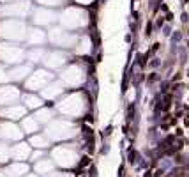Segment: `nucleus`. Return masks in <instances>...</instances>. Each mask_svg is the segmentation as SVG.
<instances>
[{
    "label": "nucleus",
    "mask_w": 189,
    "mask_h": 177,
    "mask_svg": "<svg viewBox=\"0 0 189 177\" xmlns=\"http://www.w3.org/2000/svg\"><path fill=\"white\" fill-rule=\"evenodd\" d=\"M87 97L83 92H71L64 94L62 97L57 99L55 103V110L60 115L67 117V119H74V117H81L87 110Z\"/></svg>",
    "instance_id": "1"
},
{
    "label": "nucleus",
    "mask_w": 189,
    "mask_h": 177,
    "mask_svg": "<svg viewBox=\"0 0 189 177\" xmlns=\"http://www.w3.org/2000/svg\"><path fill=\"white\" fill-rule=\"evenodd\" d=\"M76 135V126L67 119H53L46 124V136L51 140H65Z\"/></svg>",
    "instance_id": "2"
},
{
    "label": "nucleus",
    "mask_w": 189,
    "mask_h": 177,
    "mask_svg": "<svg viewBox=\"0 0 189 177\" xmlns=\"http://www.w3.org/2000/svg\"><path fill=\"white\" fill-rule=\"evenodd\" d=\"M53 80H55V74L50 69H35L25 80V89H27V92H41Z\"/></svg>",
    "instance_id": "3"
},
{
    "label": "nucleus",
    "mask_w": 189,
    "mask_h": 177,
    "mask_svg": "<svg viewBox=\"0 0 189 177\" xmlns=\"http://www.w3.org/2000/svg\"><path fill=\"white\" fill-rule=\"evenodd\" d=\"M58 76H60L58 80H60L65 87H71V89L81 87V85L85 83V80H87L85 69L80 66V64H71V66H67Z\"/></svg>",
    "instance_id": "4"
},
{
    "label": "nucleus",
    "mask_w": 189,
    "mask_h": 177,
    "mask_svg": "<svg viewBox=\"0 0 189 177\" xmlns=\"http://www.w3.org/2000/svg\"><path fill=\"white\" fill-rule=\"evenodd\" d=\"M51 156L62 167H73L74 163H76V152H74L73 147H69V145H60V147H57V149H53Z\"/></svg>",
    "instance_id": "5"
},
{
    "label": "nucleus",
    "mask_w": 189,
    "mask_h": 177,
    "mask_svg": "<svg viewBox=\"0 0 189 177\" xmlns=\"http://www.w3.org/2000/svg\"><path fill=\"white\" fill-rule=\"evenodd\" d=\"M21 99V90L14 85H0V106H9Z\"/></svg>",
    "instance_id": "6"
},
{
    "label": "nucleus",
    "mask_w": 189,
    "mask_h": 177,
    "mask_svg": "<svg viewBox=\"0 0 189 177\" xmlns=\"http://www.w3.org/2000/svg\"><path fill=\"white\" fill-rule=\"evenodd\" d=\"M64 92H65V85L60 80H53L41 90V97L44 101H57L64 96Z\"/></svg>",
    "instance_id": "7"
},
{
    "label": "nucleus",
    "mask_w": 189,
    "mask_h": 177,
    "mask_svg": "<svg viewBox=\"0 0 189 177\" xmlns=\"http://www.w3.org/2000/svg\"><path fill=\"white\" fill-rule=\"evenodd\" d=\"M25 115H27V108L20 103L4 106V108L0 110V117L5 119V121H21Z\"/></svg>",
    "instance_id": "8"
},
{
    "label": "nucleus",
    "mask_w": 189,
    "mask_h": 177,
    "mask_svg": "<svg viewBox=\"0 0 189 177\" xmlns=\"http://www.w3.org/2000/svg\"><path fill=\"white\" fill-rule=\"evenodd\" d=\"M23 136V131H21L20 126H16L14 122H2L0 124V140H20Z\"/></svg>",
    "instance_id": "9"
},
{
    "label": "nucleus",
    "mask_w": 189,
    "mask_h": 177,
    "mask_svg": "<svg viewBox=\"0 0 189 177\" xmlns=\"http://www.w3.org/2000/svg\"><path fill=\"white\" fill-rule=\"evenodd\" d=\"M42 62L46 66V69H60L62 66L67 64V55H64L60 52H51L48 55H44Z\"/></svg>",
    "instance_id": "10"
},
{
    "label": "nucleus",
    "mask_w": 189,
    "mask_h": 177,
    "mask_svg": "<svg viewBox=\"0 0 189 177\" xmlns=\"http://www.w3.org/2000/svg\"><path fill=\"white\" fill-rule=\"evenodd\" d=\"M30 73H32L30 64H20V66H14V67H11L7 71L11 82H25Z\"/></svg>",
    "instance_id": "11"
},
{
    "label": "nucleus",
    "mask_w": 189,
    "mask_h": 177,
    "mask_svg": "<svg viewBox=\"0 0 189 177\" xmlns=\"http://www.w3.org/2000/svg\"><path fill=\"white\" fill-rule=\"evenodd\" d=\"M21 101H23V106H25L27 110H39L41 106H44V99L35 92L21 94Z\"/></svg>",
    "instance_id": "12"
},
{
    "label": "nucleus",
    "mask_w": 189,
    "mask_h": 177,
    "mask_svg": "<svg viewBox=\"0 0 189 177\" xmlns=\"http://www.w3.org/2000/svg\"><path fill=\"white\" fill-rule=\"evenodd\" d=\"M30 154H32L30 144H25V142H18L16 145L11 149V158H12V159H18V161H25V159H28Z\"/></svg>",
    "instance_id": "13"
},
{
    "label": "nucleus",
    "mask_w": 189,
    "mask_h": 177,
    "mask_svg": "<svg viewBox=\"0 0 189 177\" xmlns=\"http://www.w3.org/2000/svg\"><path fill=\"white\" fill-rule=\"evenodd\" d=\"M4 174L7 177H25L28 174V165L25 161H16V163H11L9 167L4 170Z\"/></svg>",
    "instance_id": "14"
},
{
    "label": "nucleus",
    "mask_w": 189,
    "mask_h": 177,
    "mask_svg": "<svg viewBox=\"0 0 189 177\" xmlns=\"http://www.w3.org/2000/svg\"><path fill=\"white\" fill-rule=\"evenodd\" d=\"M39 128H41V124L37 122V119H35L34 115H30V117L25 115V117L21 119V131L27 133V135H34V133H37Z\"/></svg>",
    "instance_id": "15"
},
{
    "label": "nucleus",
    "mask_w": 189,
    "mask_h": 177,
    "mask_svg": "<svg viewBox=\"0 0 189 177\" xmlns=\"http://www.w3.org/2000/svg\"><path fill=\"white\" fill-rule=\"evenodd\" d=\"M53 115H55V108H48V106H41L39 110H35L34 117L37 119L39 124H48L50 121H53Z\"/></svg>",
    "instance_id": "16"
},
{
    "label": "nucleus",
    "mask_w": 189,
    "mask_h": 177,
    "mask_svg": "<svg viewBox=\"0 0 189 177\" xmlns=\"http://www.w3.org/2000/svg\"><path fill=\"white\" fill-rule=\"evenodd\" d=\"M30 145L35 149H44L50 145V138L41 133H34V135H30Z\"/></svg>",
    "instance_id": "17"
},
{
    "label": "nucleus",
    "mask_w": 189,
    "mask_h": 177,
    "mask_svg": "<svg viewBox=\"0 0 189 177\" xmlns=\"http://www.w3.org/2000/svg\"><path fill=\"white\" fill-rule=\"evenodd\" d=\"M34 168H35L37 174H42V175L44 174H50L53 170V161H50V159H37Z\"/></svg>",
    "instance_id": "18"
},
{
    "label": "nucleus",
    "mask_w": 189,
    "mask_h": 177,
    "mask_svg": "<svg viewBox=\"0 0 189 177\" xmlns=\"http://www.w3.org/2000/svg\"><path fill=\"white\" fill-rule=\"evenodd\" d=\"M9 158H11V147L4 140H0V163L9 161Z\"/></svg>",
    "instance_id": "19"
},
{
    "label": "nucleus",
    "mask_w": 189,
    "mask_h": 177,
    "mask_svg": "<svg viewBox=\"0 0 189 177\" xmlns=\"http://www.w3.org/2000/svg\"><path fill=\"white\" fill-rule=\"evenodd\" d=\"M42 59H44V52L42 50H32V52H28V60L30 62H41Z\"/></svg>",
    "instance_id": "20"
},
{
    "label": "nucleus",
    "mask_w": 189,
    "mask_h": 177,
    "mask_svg": "<svg viewBox=\"0 0 189 177\" xmlns=\"http://www.w3.org/2000/svg\"><path fill=\"white\" fill-rule=\"evenodd\" d=\"M7 80H9V74H7V71L0 69V83H5Z\"/></svg>",
    "instance_id": "21"
},
{
    "label": "nucleus",
    "mask_w": 189,
    "mask_h": 177,
    "mask_svg": "<svg viewBox=\"0 0 189 177\" xmlns=\"http://www.w3.org/2000/svg\"><path fill=\"white\" fill-rule=\"evenodd\" d=\"M50 177H71L69 174H62V172H55V174H51Z\"/></svg>",
    "instance_id": "22"
},
{
    "label": "nucleus",
    "mask_w": 189,
    "mask_h": 177,
    "mask_svg": "<svg viewBox=\"0 0 189 177\" xmlns=\"http://www.w3.org/2000/svg\"><path fill=\"white\" fill-rule=\"evenodd\" d=\"M25 177H39V175H37V174H27Z\"/></svg>",
    "instance_id": "23"
},
{
    "label": "nucleus",
    "mask_w": 189,
    "mask_h": 177,
    "mask_svg": "<svg viewBox=\"0 0 189 177\" xmlns=\"http://www.w3.org/2000/svg\"><path fill=\"white\" fill-rule=\"evenodd\" d=\"M0 177H7V175H5V174H4V172H0Z\"/></svg>",
    "instance_id": "24"
}]
</instances>
